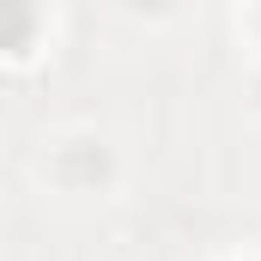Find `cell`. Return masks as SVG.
I'll list each match as a JSON object with an SVG mask.
<instances>
[{"instance_id":"1","label":"cell","mask_w":261,"mask_h":261,"mask_svg":"<svg viewBox=\"0 0 261 261\" xmlns=\"http://www.w3.org/2000/svg\"><path fill=\"white\" fill-rule=\"evenodd\" d=\"M31 37H37V6L31 0H0V55L31 49Z\"/></svg>"}]
</instances>
